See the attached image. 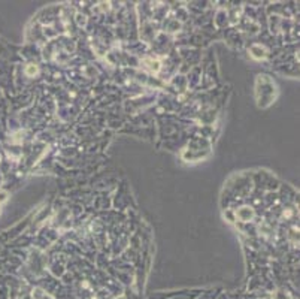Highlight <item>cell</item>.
<instances>
[{
	"instance_id": "4",
	"label": "cell",
	"mask_w": 300,
	"mask_h": 299,
	"mask_svg": "<svg viewBox=\"0 0 300 299\" xmlns=\"http://www.w3.org/2000/svg\"><path fill=\"white\" fill-rule=\"evenodd\" d=\"M37 72H39V69H37L36 64H28V66L25 67V73H27L28 76H34Z\"/></svg>"
},
{
	"instance_id": "1",
	"label": "cell",
	"mask_w": 300,
	"mask_h": 299,
	"mask_svg": "<svg viewBox=\"0 0 300 299\" xmlns=\"http://www.w3.org/2000/svg\"><path fill=\"white\" fill-rule=\"evenodd\" d=\"M236 217H238L241 222H245V223H247V222H250V220L254 219V210L250 208V207H242L241 210H238Z\"/></svg>"
},
{
	"instance_id": "3",
	"label": "cell",
	"mask_w": 300,
	"mask_h": 299,
	"mask_svg": "<svg viewBox=\"0 0 300 299\" xmlns=\"http://www.w3.org/2000/svg\"><path fill=\"white\" fill-rule=\"evenodd\" d=\"M144 64H145V67H148L151 72H158L160 70V66H161V63H160V60H154V58H145L144 61H142Z\"/></svg>"
},
{
	"instance_id": "5",
	"label": "cell",
	"mask_w": 300,
	"mask_h": 299,
	"mask_svg": "<svg viewBox=\"0 0 300 299\" xmlns=\"http://www.w3.org/2000/svg\"><path fill=\"white\" fill-rule=\"evenodd\" d=\"M7 199V193L6 192H3V190H0V204L1 202H4Z\"/></svg>"
},
{
	"instance_id": "2",
	"label": "cell",
	"mask_w": 300,
	"mask_h": 299,
	"mask_svg": "<svg viewBox=\"0 0 300 299\" xmlns=\"http://www.w3.org/2000/svg\"><path fill=\"white\" fill-rule=\"evenodd\" d=\"M250 51H251V55H253L254 58H257V60L266 58V55H268V49H266L263 45H260V43L253 45Z\"/></svg>"
}]
</instances>
